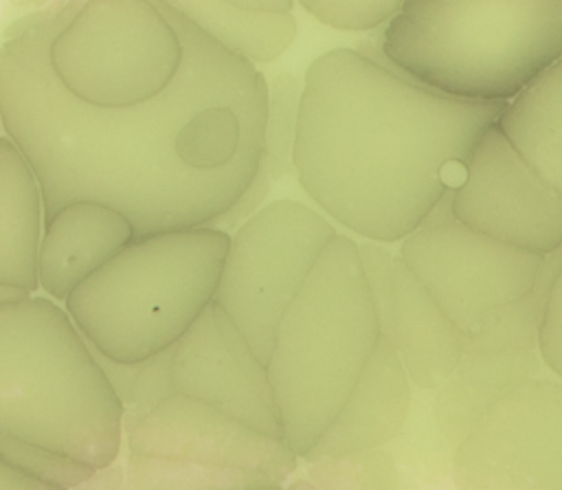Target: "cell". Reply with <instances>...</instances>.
I'll use <instances>...</instances> for the list:
<instances>
[{
  "mask_svg": "<svg viewBox=\"0 0 562 490\" xmlns=\"http://www.w3.org/2000/svg\"><path fill=\"white\" fill-rule=\"evenodd\" d=\"M0 433L110 468L123 404L68 310L44 297L0 301Z\"/></svg>",
  "mask_w": 562,
  "mask_h": 490,
  "instance_id": "cell-3",
  "label": "cell"
},
{
  "mask_svg": "<svg viewBox=\"0 0 562 490\" xmlns=\"http://www.w3.org/2000/svg\"><path fill=\"white\" fill-rule=\"evenodd\" d=\"M35 488H44V486L37 479L20 472L18 468L0 459V490H35Z\"/></svg>",
  "mask_w": 562,
  "mask_h": 490,
  "instance_id": "cell-26",
  "label": "cell"
},
{
  "mask_svg": "<svg viewBox=\"0 0 562 490\" xmlns=\"http://www.w3.org/2000/svg\"><path fill=\"white\" fill-rule=\"evenodd\" d=\"M0 459L37 479L44 488H77L90 483L97 470L79 459L53 453L26 439L0 433Z\"/></svg>",
  "mask_w": 562,
  "mask_h": 490,
  "instance_id": "cell-22",
  "label": "cell"
},
{
  "mask_svg": "<svg viewBox=\"0 0 562 490\" xmlns=\"http://www.w3.org/2000/svg\"><path fill=\"white\" fill-rule=\"evenodd\" d=\"M411 378L395 347L380 334L358 380L331 422L301 455L305 461L375 450L395 439L406 422Z\"/></svg>",
  "mask_w": 562,
  "mask_h": 490,
  "instance_id": "cell-14",
  "label": "cell"
},
{
  "mask_svg": "<svg viewBox=\"0 0 562 490\" xmlns=\"http://www.w3.org/2000/svg\"><path fill=\"white\" fill-rule=\"evenodd\" d=\"M94 349V347H92ZM103 371L108 374L123 404V420L136 417L173 393L169 380V347L134 363L110 360L94 349Z\"/></svg>",
  "mask_w": 562,
  "mask_h": 490,
  "instance_id": "cell-21",
  "label": "cell"
},
{
  "mask_svg": "<svg viewBox=\"0 0 562 490\" xmlns=\"http://www.w3.org/2000/svg\"><path fill=\"white\" fill-rule=\"evenodd\" d=\"M123 442L130 455L204 468L226 488H281L296 470L299 457L285 439L182 393L123 420Z\"/></svg>",
  "mask_w": 562,
  "mask_h": 490,
  "instance_id": "cell-10",
  "label": "cell"
},
{
  "mask_svg": "<svg viewBox=\"0 0 562 490\" xmlns=\"http://www.w3.org/2000/svg\"><path fill=\"white\" fill-rule=\"evenodd\" d=\"M540 358L562 378V264L547 290L538 327Z\"/></svg>",
  "mask_w": 562,
  "mask_h": 490,
  "instance_id": "cell-24",
  "label": "cell"
},
{
  "mask_svg": "<svg viewBox=\"0 0 562 490\" xmlns=\"http://www.w3.org/2000/svg\"><path fill=\"white\" fill-rule=\"evenodd\" d=\"M246 11H268V13H292L294 0H226Z\"/></svg>",
  "mask_w": 562,
  "mask_h": 490,
  "instance_id": "cell-27",
  "label": "cell"
},
{
  "mask_svg": "<svg viewBox=\"0 0 562 490\" xmlns=\"http://www.w3.org/2000/svg\"><path fill=\"white\" fill-rule=\"evenodd\" d=\"M560 264L562 246L544 255L529 292L492 310L468 332L454 371L437 387L435 420L446 439L457 444L501 393L538 376V327Z\"/></svg>",
  "mask_w": 562,
  "mask_h": 490,
  "instance_id": "cell-11",
  "label": "cell"
},
{
  "mask_svg": "<svg viewBox=\"0 0 562 490\" xmlns=\"http://www.w3.org/2000/svg\"><path fill=\"white\" fill-rule=\"evenodd\" d=\"M29 292H22V290H15V288H7V286H0V301H9V299H18V297H24Z\"/></svg>",
  "mask_w": 562,
  "mask_h": 490,
  "instance_id": "cell-28",
  "label": "cell"
},
{
  "mask_svg": "<svg viewBox=\"0 0 562 490\" xmlns=\"http://www.w3.org/2000/svg\"><path fill=\"white\" fill-rule=\"evenodd\" d=\"M378 44L435 90L509 101L562 53V0H408Z\"/></svg>",
  "mask_w": 562,
  "mask_h": 490,
  "instance_id": "cell-4",
  "label": "cell"
},
{
  "mask_svg": "<svg viewBox=\"0 0 562 490\" xmlns=\"http://www.w3.org/2000/svg\"><path fill=\"white\" fill-rule=\"evenodd\" d=\"M452 477L476 490H562V385L527 378L457 442Z\"/></svg>",
  "mask_w": 562,
  "mask_h": 490,
  "instance_id": "cell-9",
  "label": "cell"
},
{
  "mask_svg": "<svg viewBox=\"0 0 562 490\" xmlns=\"http://www.w3.org/2000/svg\"><path fill=\"white\" fill-rule=\"evenodd\" d=\"M450 207L457 220L501 242L540 255L562 246V191L512 147L496 121L470 152Z\"/></svg>",
  "mask_w": 562,
  "mask_h": 490,
  "instance_id": "cell-12",
  "label": "cell"
},
{
  "mask_svg": "<svg viewBox=\"0 0 562 490\" xmlns=\"http://www.w3.org/2000/svg\"><path fill=\"white\" fill-rule=\"evenodd\" d=\"M505 101L435 90L380 51L378 40L312 62L299 99L294 171L342 226L395 242L450 191Z\"/></svg>",
  "mask_w": 562,
  "mask_h": 490,
  "instance_id": "cell-2",
  "label": "cell"
},
{
  "mask_svg": "<svg viewBox=\"0 0 562 490\" xmlns=\"http://www.w3.org/2000/svg\"><path fill=\"white\" fill-rule=\"evenodd\" d=\"M301 88L294 75L281 73L268 83L266 127L261 163L270 171L272 182L294 169V138L299 119Z\"/></svg>",
  "mask_w": 562,
  "mask_h": 490,
  "instance_id": "cell-20",
  "label": "cell"
},
{
  "mask_svg": "<svg viewBox=\"0 0 562 490\" xmlns=\"http://www.w3.org/2000/svg\"><path fill=\"white\" fill-rule=\"evenodd\" d=\"M378 338L358 244L336 233L281 314L266 363L283 439L299 457L331 422Z\"/></svg>",
  "mask_w": 562,
  "mask_h": 490,
  "instance_id": "cell-5",
  "label": "cell"
},
{
  "mask_svg": "<svg viewBox=\"0 0 562 490\" xmlns=\"http://www.w3.org/2000/svg\"><path fill=\"white\" fill-rule=\"evenodd\" d=\"M496 125L512 147L562 191V53L505 101Z\"/></svg>",
  "mask_w": 562,
  "mask_h": 490,
  "instance_id": "cell-18",
  "label": "cell"
},
{
  "mask_svg": "<svg viewBox=\"0 0 562 490\" xmlns=\"http://www.w3.org/2000/svg\"><path fill=\"white\" fill-rule=\"evenodd\" d=\"M44 231V196L24 152L0 136V286L33 292Z\"/></svg>",
  "mask_w": 562,
  "mask_h": 490,
  "instance_id": "cell-17",
  "label": "cell"
},
{
  "mask_svg": "<svg viewBox=\"0 0 562 490\" xmlns=\"http://www.w3.org/2000/svg\"><path fill=\"white\" fill-rule=\"evenodd\" d=\"M318 22L340 31H371L386 24L408 0H299Z\"/></svg>",
  "mask_w": 562,
  "mask_h": 490,
  "instance_id": "cell-23",
  "label": "cell"
},
{
  "mask_svg": "<svg viewBox=\"0 0 562 490\" xmlns=\"http://www.w3.org/2000/svg\"><path fill=\"white\" fill-rule=\"evenodd\" d=\"M270 185H272V178H270V171L266 169L263 163H259L250 185L241 191V196L222 213L217 215L211 226H217V229H237L246 218H250L263 202L266 193L270 191Z\"/></svg>",
  "mask_w": 562,
  "mask_h": 490,
  "instance_id": "cell-25",
  "label": "cell"
},
{
  "mask_svg": "<svg viewBox=\"0 0 562 490\" xmlns=\"http://www.w3.org/2000/svg\"><path fill=\"white\" fill-rule=\"evenodd\" d=\"M169 380L173 393L202 400L283 439L281 413L266 363L215 301L169 347Z\"/></svg>",
  "mask_w": 562,
  "mask_h": 490,
  "instance_id": "cell-13",
  "label": "cell"
},
{
  "mask_svg": "<svg viewBox=\"0 0 562 490\" xmlns=\"http://www.w3.org/2000/svg\"><path fill=\"white\" fill-rule=\"evenodd\" d=\"M452 189L402 237L400 259L463 332L536 283L544 255L501 242L454 218Z\"/></svg>",
  "mask_w": 562,
  "mask_h": 490,
  "instance_id": "cell-8",
  "label": "cell"
},
{
  "mask_svg": "<svg viewBox=\"0 0 562 490\" xmlns=\"http://www.w3.org/2000/svg\"><path fill=\"white\" fill-rule=\"evenodd\" d=\"M200 31L248 62H272L296 35L292 13L246 11L226 0H167Z\"/></svg>",
  "mask_w": 562,
  "mask_h": 490,
  "instance_id": "cell-19",
  "label": "cell"
},
{
  "mask_svg": "<svg viewBox=\"0 0 562 490\" xmlns=\"http://www.w3.org/2000/svg\"><path fill=\"white\" fill-rule=\"evenodd\" d=\"M336 229L296 200H277L246 218L228 242L213 301L268 363L281 314Z\"/></svg>",
  "mask_w": 562,
  "mask_h": 490,
  "instance_id": "cell-7",
  "label": "cell"
},
{
  "mask_svg": "<svg viewBox=\"0 0 562 490\" xmlns=\"http://www.w3.org/2000/svg\"><path fill=\"white\" fill-rule=\"evenodd\" d=\"M134 226L116 207L99 200H70L44 218L37 253V281L53 299L66 297L110 261L132 237Z\"/></svg>",
  "mask_w": 562,
  "mask_h": 490,
  "instance_id": "cell-15",
  "label": "cell"
},
{
  "mask_svg": "<svg viewBox=\"0 0 562 490\" xmlns=\"http://www.w3.org/2000/svg\"><path fill=\"white\" fill-rule=\"evenodd\" d=\"M171 83L123 105L70 97L11 24L0 42V123L24 152L44 218L70 200L116 207L136 235L211 224L250 185L263 149L268 81L178 11Z\"/></svg>",
  "mask_w": 562,
  "mask_h": 490,
  "instance_id": "cell-1",
  "label": "cell"
},
{
  "mask_svg": "<svg viewBox=\"0 0 562 490\" xmlns=\"http://www.w3.org/2000/svg\"><path fill=\"white\" fill-rule=\"evenodd\" d=\"M380 334L395 347L408 378L424 389H437L454 371L468 336L441 312L400 255L393 303Z\"/></svg>",
  "mask_w": 562,
  "mask_h": 490,
  "instance_id": "cell-16",
  "label": "cell"
},
{
  "mask_svg": "<svg viewBox=\"0 0 562 490\" xmlns=\"http://www.w3.org/2000/svg\"><path fill=\"white\" fill-rule=\"evenodd\" d=\"M228 242L211 224L134 235L66 297V310L105 358H149L171 347L213 301Z\"/></svg>",
  "mask_w": 562,
  "mask_h": 490,
  "instance_id": "cell-6",
  "label": "cell"
}]
</instances>
